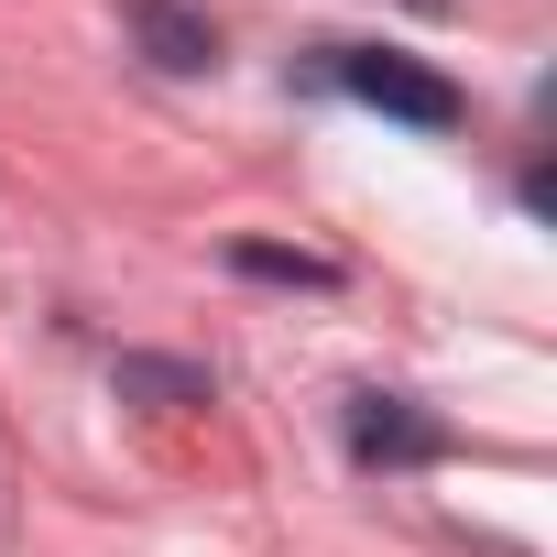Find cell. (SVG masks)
<instances>
[{
  "label": "cell",
  "mask_w": 557,
  "mask_h": 557,
  "mask_svg": "<svg viewBox=\"0 0 557 557\" xmlns=\"http://www.w3.org/2000/svg\"><path fill=\"white\" fill-rule=\"evenodd\" d=\"M121 394H143V405H208V372H186V361H121Z\"/></svg>",
  "instance_id": "5b68a950"
},
{
  "label": "cell",
  "mask_w": 557,
  "mask_h": 557,
  "mask_svg": "<svg viewBox=\"0 0 557 557\" xmlns=\"http://www.w3.org/2000/svg\"><path fill=\"white\" fill-rule=\"evenodd\" d=\"M230 262L262 273V285H339V262H318V251H273V240H240Z\"/></svg>",
  "instance_id": "277c9868"
},
{
  "label": "cell",
  "mask_w": 557,
  "mask_h": 557,
  "mask_svg": "<svg viewBox=\"0 0 557 557\" xmlns=\"http://www.w3.org/2000/svg\"><path fill=\"white\" fill-rule=\"evenodd\" d=\"M437 448H448V426L416 416L405 394H350V459H361V470H416V459H437Z\"/></svg>",
  "instance_id": "7a4b0ae2"
},
{
  "label": "cell",
  "mask_w": 557,
  "mask_h": 557,
  "mask_svg": "<svg viewBox=\"0 0 557 557\" xmlns=\"http://www.w3.org/2000/svg\"><path fill=\"white\" fill-rule=\"evenodd\" d=\"M426 12H437V0H426Z\"/></svg>",
  "instance_id": "8992f818"
},
{
  "label": "cell",
  "mask_w": 557,
  "mask_h": 557,
  "mask_svg": "<svg viewBox=\"0 0 557 557\" xmlns=\"http://www.w3.org/2000/svg\"><path fill=\"white\" fill-rule=\"evenodd\" d=\"M132 34H143V55H153V66H175V77L219 66V34H208L197 12H175V0H132Z\"/></svg>",
  "instance_id": "3957f363"
},
{
  "label": "cell",
  "mask_w": 557,
  "mask_h": 557,
  "mask_svg": "<svg viewBox=\"0 0 557 557\" xmlns=\"http://www.w3.org/2000/svg\"><path fill=\"white\" fill-rule=\"evenodd\" d=\"M329 77L361 99V110H383V121H416V132H459V88L437 77V66H416V55H383V45H329Z\"/></svg>",
  "instance_id": "6da1fadb"
}]
</instances>
